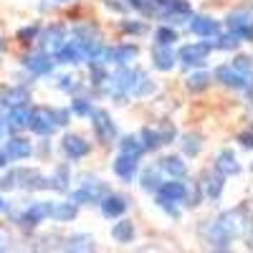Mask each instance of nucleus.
<instances>
[{"label": "nucleus", "mask_w": 253, "mask_h": 253, "mask_svg": "<svg viewBox=\"0 0 253 253\" xmlns=\"http://www.w3.org/2000/svg\"><path fill=\"white\" fill-rule=\"evenodd\" d=\"M122 152L124 155H142V142H137L134 137H124L122 139Z\"/></svg>", "instance_id": "nucleus-14"}, {"label": "nucleus", "mask_w": 253, "mask_h": 253, "mask_svg": "<svg viewBox=\"0 0 253 253\" xmlns=\"http://www.w3.org/2000/svg\"><path fill=\"white\" fill-rule=\"evenodd\" d=\"M96 132H99V137H101V139H112V137L117 134L114 124L109 122V117H107V114H96Z\"/></svg>", "instance_id": "nucleus-7"}, {"label": "nucleus", "mask_w": 253, "mask_h": 253, "mask_svg": "<svg viewBox=\"0 0 253 253\" xmlns=\"http://www.w3.org/2000/svg\"><path fill=\"white\" fill-rule=\"evenodd\" d=\"M5 155H8V157H13V160H23V157H28V155H31V144H28L26 139H10V142H8Z\"/></svg>", "instance_id": "nucleus-5"}, {"label": "nucleus", "mask_w": 253, "mask_h": 253, "mask_svg": "<svg viewBox=\"0 0 253 253\" xmlns=\"http://www.w3.org/2000/svg\"><path fill=\"white\" fill-rule=\"evenodd\" d=\"M218 76H220L225 84H230V86H243V84H246L236 66H225V69L220 66V69H218Z\"/></svg>", "instance_id": "nucleus-6"}, {"label": "nucleus", "mask_w": 253, "mask_h": 253, "mask_svg": "<svg viewBox=\"0 0 253 253\" xmlns=\"http://www.w3.org/2000/svg\"><path fill=\"white\" fill-rule=\"evenodd\" d=\"M175 38H177V36H175V31H170V28H160V31H157V43H162V46H170Z\"/></svg>", "instance_id": "nucleus-17"}, {"label": "nucleus", "mask_w": 253, "mask_h": 253, "mask_svg": "<svg viewBox=\"0 0 253 253\" xmlns=\"http://www.w3.org/2000/svg\"><path fill=\"white\" fill-rule=\"evenodd\" d=\"M3 132H5V124H3V119H0V137H3Z\"/></svg>", "instance_id": "nucleus-25"}, {"label": "nucleus", "mask_w": 253, "mask_h": 253, "mask_svg": "<svg viewBox=\"0 0 253 253\" xmlns=\"http://www.w3.org/2000/svg\"><path fill=\"white\" fill-rule=\"evenodd\" d=\"M124 208H126V200H124V198H117V195H109L107 200L101 203L104 215H109V218H114V215H122V213H124Z\"/></svg>", "instance_id": "nucleus-4"}, {"label": "nucleus", "mask_w": 253, "mask_h": 253, "mask_svg": "<svg viewBox=\"0 0 253 253\" xmlns=\"http://www.w3.org/2000/svg\"><path fill=\"white\" fill-rule=\"evenodd\" d=\"M218 170L223 172V177H225V175H236V172L241 170V165H236V157L230 155V152H225V155L218 157Z\"/></svg>", "instance_id": "nucleus-8"}, {"label": "nucleus", "mask_w": 253, "mask_h": 253, "mask_svg": "<svg viewBox=\"0 0 253 253\" xmlns=\"http://www.w3.org/2000/svg\"><path fill=\"white\" fill-rule=\"evenodd\" d=\"M134 56H137V48L134 46H124V48L112 51V61H117V63H126V61L134 58Z\"/></svg>", "instance_id": "nucleus-13"}, {"label": "nucleus", "mask_w": 253, "mask_h": 253, "mask_svg": "<svg viewBox=\"0 0 253 253\" xmlns=\"http://www.w3.org/2000/svg\"><path fill=\"white\" fill-rule=\"evenodd\" d=\"M0 210H5V200L3 198H0Z\"/></svg>", "instance_id": "nucleus-26"}, {"label": "nucleus", "mask_w": 253, "mask_h": 253, "mask_svg": "<svg viewBox=\"0 0 253 253\" xmlns=\"http://www.w3.org/2000/svg\"><path fill=\"white\" fill-rule=\"evenodd\" d=\"M114 238L122 241V243H129V241L134 238V225H132V223H119V225L114 228Z\"/></svg>", "instance_id": "nucleus-10"}, {"label": "nucleus", "mask_w": 253, "mask_h": 253, "mask_svg": "<svg viewBox=\"0 0 253 253\" xmlns=\"http://www.w3.org/2000/svg\"><path fill=\"white\" fill-rule=\"evenodd\" d=\"M5 160H8V155H5V152H0V167H5Z\"/></svg>", "instance_id": "nucleus-24"}, {"label": "nucleus", "mask_w": 253, "mask_h": 253, "mask_svg": "<svg viewBox=\"0 0 253 253\" xmlns=\"http://www.w3.org/2000/svg\"><path fill=\"white\" fill-rule=\"evenodd\" d=\"M205 81H208L205 74H195V76H190V84H187V86H190V89H200V86H205Z\"/></svg>", "instance_id": "nucleus-20"}, {"label": "nucleus", "mask_w": 253, "mask_h": 253, "mask_svg": "<svg viewBox=\"0 0 253 253\" xmlns=\"http://www.w3.org/2000/svg\"><path fill=\"white\" fill-rule=\"evenodd\" d=\"M5 243H8V236L3 233V230H0V248H5Z\"/></svg>", "instance_id": "nucleus-23"}, {"label": "nucleus", "mask_w": 253, "mask_h": 253, "mask_svg": "<svg viewBox=\"0 0 253 253\" xmlns=\"http://www.w3.org/2000/svg\"><path fill=\"white\" fill-rule=\"evenodd\" d=\"M193 31L198 36H213V33H218V23H215V20H210V18H195Z\"/></svg>", "instance_id": "nucleus-9"}, {"label": "nucleus", "mask_w": 253, "mask_h": 253, "mask_svg": "<svg viewBox=\"0 0 253 253\" xmlns=\"http://www.w3.org/2000/svg\"><path fill=\"white\" fill-rule=\"evenodd\" d=\"M56 215H58L61 220H69V218H74V215H76V205H74V203H63V205L56 210Z\"/></svg>", "instance_id": "nucleus-16"}, {"label": "nucleus", "mask_w": 253, "mask_h": 253, "mask_svg": "<svg viewBox=\"0 0 253 253\" xmlns=\"http://www.w3.org/2000/svg\"><path fill=\"white\" fill-rule=\"evenodd\" d=\"M155 58H157V66H160V69H170V66H172V56L167 53V51H162V53L157 51Z\"/></svg>", "instance_id": "nucleus-18"}, {"label": "nucleus", "mask_w": 253, "mask_h": 253, "mask_svg": "<svg viewBox=\"0 0 253 253\" xmlns=\"http://www.w3.org/2000/svg\"><path fill=\"white\" fill-rule=\"evenodd\" d=\"M200 187H205V193H208L210 198H218L220 190H223V177H215V175H213V177H208Z\"/></svg>", "instance_id": "nucleus-12"}, {"label": "nucleus", "mask_w": 253, "mask_h": 253, "mask_svg": "<svg viewBox=\"0 0 253 253\" xmlns=\"http://www.w3.org/2000/svg\"><path fill=\"white\" fill-rule=\"evenodd\" d=\"M160 167H165V170L172 172V175H185V162L180 157H167L165 162H160Z\"/></svg>", "instance_id": "nucleus-11"}, {"label": "nucleus", "mask_w": 253, "mask_h": 253, "mask_svg": "<svg viewBox=\"0 0 253 253\" xmlns=\"http://www.w3.org/2000/svg\"><path fill=\"white\" fill-rule=\"evenodd\" d=\"M198 150H200L198 137H195V134H190V137H187V144H185V152H187V155H198Z\"/></svg>", "instance_id": "nucleus-19"}, {"label": "nucleus", "mask_w": 253, "mask_h": 253, "mask_svg": "<svg viewBox=\"0 0 253 253\" xmlns=\"http://www.w3.org/2000/svg\"><path fill=\"white\" fill-rule=\"evenodd\" d=\"M114 170H117L119 177L132 180V177H134V170H137V157H134V155H124V157H119L117 165H114Z\"/></svg>", "instance_id": "nucleus-3"}, {"label": "nucleus", "mask_w": 253, "mask_h": 253, "mask_svg": "<svg viewBox=\"0 0 253 253\" xmlns=\"http://www.w3.org/2000/svg\"><path fill=\"white\" fill-rule=\"evenodd\" d=\"M208 51H210V46H205V43H193V46H185V48L180 51V58H182L185 63H203V58L208 56Z\"/></svg>", "instance_id": "nucleus-1"}, {"label": "nucleus", "mask_w": 253, "mask_h": 253, "mask_svg": "<svg viewBox=\"0 0 253 253\" xmlns=\"http://www.w3.org/2000/svg\"><path fill=\"white\" fill-rule=\"evenodd\" d=\"M76 112H79V114H89V104H86V99H81V101L76 104Z\"/></svg>", "instance_id": "nucleus-22"}, {"label": "nucleus", "mask_w": 253, "mask_h": 253, "mask_svg": "<svg viewBox=\"0 0 253 253\" xmlns=\"http://www.w3.org/2000/svg\"><path fill=\"white\" fill-rule=\"evenodd\" d=\"M63 152H66L71 160H76V157L89 152V144L84 142L81 137H66V139H63Z\"/></svg>", "instance_id": "nucleus-2"}, {"label": "nucleus", "mask_w": 253, "mask_h": 253, "mask_svg": "<svg viewBox=\"0 0 253 253\" xmlns=\"http://www.w3.org/2000/svg\"><path fill=\"white\" fill-rule=\"evenodd\" d=\"M122 31H132V33H144V23H137V26H132V23H122Z\"/></svg>", "instance_id": "nucleus-21"}, {"label": "nucleus", "mask_w": 253, "mask_h": 253, "mask_svg": "<svg viewBox=\"0 0 253 253\" xmlns=\"http://www.w3.org/2000/svg\"><path fill=\"white\" fill-rule=\"evenodd\" d=\"M5 101L10 104V107H23V104L28 101V94H26V91H20V89H13V91L5 96Z\"/></svg>", "instance_id": "nucleus-15"}, {"label": "nucleus", "mask_w": 253, "mask_h": 253, "mask_svg": "<svg viewBox=\"0 0 253 253\" xmlns=\"http://www.w3.org/2000/svg\"><path fill=\"white\" fill-rule=\"evenodd\" d=\"M0 51H3V41H0Z\"/></svg>", "instance_id": "nucleus-27"}]
</instances>
